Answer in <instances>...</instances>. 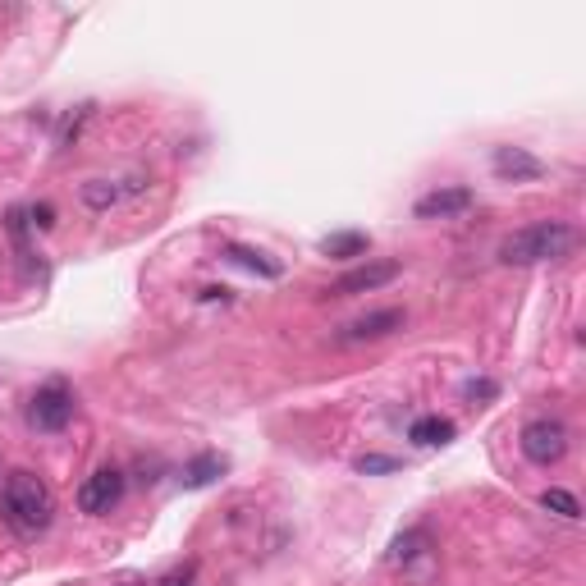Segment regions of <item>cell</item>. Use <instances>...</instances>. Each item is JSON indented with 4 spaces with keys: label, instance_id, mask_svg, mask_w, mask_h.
Instances as JSON below:
<instances>
[{
    "label": "cell",
    "instance_id": "6da1fadb",
    "mask_svg": "<svg viewBox=\"0 0 586 586\" xmlns=\"http://www.w3.org/2000/svg\"><path fill=\"white\" fill-rule=\"evenodd\" d=\"M0 509H5V522H10L19 536H37L51 527L55 518V495L37 472H10L5 477V495H0Z\"/></svg>",
    "mask_w": 586,
    "mask_h": 586
},
{
    "label": "cell",
    "instance_id": "7a4b0ae2",
    "mask_svg": "<svg viewBox=\"0 0 586 586\" xmlns=\"http://www.w3.org/2000/svg\"><path fill=\"white\" fill-rule=\"evenodd\" d=\"M577 248V229L564 220H541V225H527L518 234L500 243V261L509 266H536V261H559Z\"/></svg>",
    "mask_w": 586,
    "mask_h": 586
},
{
    "label": "cell",
    "instance_id": "3957f363",
    "mask_svg": "<svg viewBox=\"0 0 586 586\" xmlns=\"http://www.w3.org/2000/svg\"><path fill=\"white\" fill-rule=\"evenodd\" d=\"M522 454L532 458V463L550 467L568 454V426L554 422V417H536V422L522 426Z\"/></svg>",
    "mask_w": 586,
    "mask_h": 586
},
{
    "label": "cell",
    "instance_id": "277c9868",
    "mask_svg": "<svg viewBox=\"0 0 586 586\" xmlns=\"http://www.w3.org/2000/svg\"><path fill=\"white\" fill-rule=\"evenodd\" d=\"M69 417H74V394H69L60 380L42 385V390L33 394V403H28V422H33L37 431H65Z\"/></svg>",
    "mask_w": 586,
    "mask_h": 586
},
{
    "label": "cell",
    "instance_id": "5b68a950",
    "mask_svg": "<svg viewBox=\"0 0 586 586\" xmlns=\"http://www.w3.org/2000/svg\"><path fill=\"white\" fill-rule=\"evenodd\" d=\"M120 495H124V472H115V467H97V472L78 486V509L92 513V518H101V513H110L115 504H120Z\"/></svg>",
    "mask_w": 586,
    "mask_h": 586
},
{
    "label": "cell",
    "instance_id": "8992f818",
    "mask_svg": "<svg viewBox=\"0 0 586 586\" xmlns=\"http://www.w3.org/2000/svg\"><path fill=\"white\" fill-rule=\"evenodd\" d=\"M390 280H399V266H394V261H367V266H358V271L339 275V280L330 284V293H335V298H353V293L385 289Z\"/></svg>",
    "mask_w": 586,
    "mask_h": 586
},
{
    "label": "cell",
    "instance_id": "52a82bcc",
    "mask_svg": "<svg viewBox=\"0 0 586 586\" xmlns=\"http://www.w3.org/2000/svg\"><path fill=\"white\" fill-rule=\"evenodd\" d=\"M490 165H495V174L504 184H527V179H541L545 174V161H536L527 147H495Z\"/></svg>",
    "mask_w": 586,
    "mask_h": 586
},
{
    "label": "cell",
    "instance_id": "ba28073f",
    "mask_svg": "<svg viewBox=\"0 0 586 586\" xmlns=\"http://www.w3.org/2000/svg\"><path fill=\"white\" fill-rule=\"evenodd\" d=\"M472 207V193L467 188H435L417 202V220H445V216H463Z\"/></svg>",
    "mask_w": 586,
    "mask_h": 586
},
{
    "label": "cell",
    "instance_id": "9c48e42d",
    "mask_svg": "<svg viewBox=\"0 0 586 586\" xmlns=\"http://www.w3.org/2000/svg\"><path fill=\"white\" fill-rule=\"evenodd\" d=\"M394 330H403V312L399 307H385V312L358 316V321L344 330V339L348 344H362V339H385V335H394Z\"/></svg>",
    "mask_w": 586,
    "mask_h": 586
},
{
    "label": "cell",
    "instance_id": "30bf717a",
    "mask_svg": "<svg viewBox=\"0 0 586 586\" xmlns=\"http://www.w3.org/2000/svg\"><path fill=\"white\" fill-rule=\"evenodd\" d=\"M225 467H229V463H225L220 454H197L193 463L184 467V477H179V481H184L188 490H202V486H211V481H216Z\"/></svg>",
    "mask_w": 586,
    "mask_h": 586
},
{
    "label": "cell",
    "instance_id": "8fae6325",
    "mask_svg": "<svg viewBox=\"0 0 586 586\" xmlns=\"http://www.w3.org/2000/svg\"><path fill=\"white\" fill-rule=\"evenodd\" d=\"M408 440H413V445H426V449L445 445V440H454V422H449V417H417Z\"/></svg>",
    "mask_w": 586,
    "mask_h": 586
},
{
    "label": "cell",
    "instance_id": "7c38bea8",
    "mask_svg": "<svg viewBox=\"0 0 586 586\" xmlns=\"http://www.w3.org/2000/svg\"><path fill=\"white\" fill-rule=\"evenodd\" d=\"M225 257L229 261H239V266H248V271L266 275V280H280V261H271L266 252L257 248H243V243H225Z\"/></svg>",
    "mask_w": 586,
    "mask_h": 586
},
{
    "label": "cell",
    "instance_id": "4fadbf2b",
    "mask_svg": "<svg viewBox=\"0 0 586 586\" xmlns=\"http://www.w3.org/2000/svg\"><path fill=\"white\" fill-rule=\"evenodd\" d=\"M367 248H371V239L367 234H358V229H344V234L321 239V252H326V257H362Z\"/></svg>",
    "mask_w": 586,
    "mask_h": 586
},
{
    "label": "cell",
    "instance_id": "5bb4252c",
    "mask_svg": "<svg viewBox=\"0 0 586 586\" xmlns=\"http://www.w3.org/2000/svg\"><path fill=\"white\" fill-rule=\"evenodd\" d=\"M120 193H124V188H115L110 179H87V184H83V202H87L92 211L115 207V202H120Z\"/></svg>",
    "mask_w": 586,
    "mask_h": 586
},
{
    "label": "cell",
    "instance_id": "9a60e30c",
    "mask_svg": "<svg viewBox=\"0 0 586 586\" xmlns=\"http://www.w3.org/2000/svg\"><path fill=\"white\" fill-rule=\"evenodd\" d=\"M426 545H431L426 532H403L399 541L390 545V564H413L417 554H426Z\"/></svg>",
    "mask_w": 586,
    "mask_h": 586
},
{
    "label": "cell",
    "instance_id": "2e32d148",
    "mask_svg": "<svg viewBox=\"0 0 586 586\" xmlns=\"http://www.w3.org/2000/svg\"><path fill=\"white\" fill-rule=\"evenodd\" d=\"M541 504H545L550 513H559V518H568V522H577V518H582V504H577V495H573V490L550 486V490L541 495Z\"/></svg>",
    "mask_w": 586,
    "mask_h": 586
},
{
    "label": "cell",
    "instance_id": "e0dca14e",
    "mask_svg": "<svg viewBox=\"0 0 586 586\" xmlns=\"http://www.w3.org/2000/svg\"><path fill=\"white\" fill-rule=\"evenodd\" d=\"M5 225H10V239H14V248H19L23 266L33 271V252H28V211H19V207H14L10 216H5Z\"/></svg>",
    "mask_w": 586,
    "mask_h": 586
},
{
    "label": "cell",
    "instance_id": "ac0fdd59",
    "mask_svg": "<svg viewBox=\"0 0 586 586\" xmlns=\"http://www.w3.org/2000/svg\"><path fill=\"white\" fill-rule=\"evenodd\" d=\"M358 472H367V477H380V472H399V458H390V454H362L358 458Z\"/></svg>",
    "mask_w": 586,
    "mask_h": 586
},
{
    "label": "cell",
    "instance_id": "d6986e66",
    "mask_svg": "<svg viewBox=\"0 0 586 586\" xmlns=\"http://www.w3.org/2000/svg\"><path fill=\"white\" fill-rule=\"evenodd\" d=\"M193 577H197V564H179V568H170L156 586H193Z\"/></svg>",
    "mask_w": 586,
    "mask_h": 586
},
{
    "label": "cell",
    "instance_id": "ffe728a7",
    "mask_svg": "<svg viewBox=\"0 0 586 586\" xmlns=\"http://www.w3.org/2000/svg\"><path fill=\"white\" fill-rule=\"evenodd\" d=\"M28 225L51 229L55 225V207H51V202H37V207H28Z\"/></svg>",
    "mask_w": 586,
    "mask_h": 586
},
{
    "label": "cell",
    "instance_id": "44dd1931",
    "mask_svg": "<svg viewBox=\"0 0 586 586\" xmlns=\"http://www.w3.org/2000/svg\"><path fill=\"white\" fill-rule=\"evenodd\" d=\"M87 115H92V106H83V110L74 115V120H65V129H60V147H69V142L78 138V129H83V120H87Z\"/></svg>",
    "mask_w": 586,
    "mask_h": 586
},
{
    "label": "cell",
    "instance_id": "7402d4cb",
    "mask_svg": "<svg viewBox=\"0 0 586 586\" xmlns=\"http://www.w3.org/2000/svg\"><path fill=\"white\" fill-rule=\"evenodd\" d=\"M463 394L467 399H495V385H490V380H467Z\"/></svg>",
    "mask_w": 586,
    "mask_h": 586
}]
</instances>
